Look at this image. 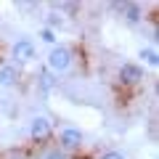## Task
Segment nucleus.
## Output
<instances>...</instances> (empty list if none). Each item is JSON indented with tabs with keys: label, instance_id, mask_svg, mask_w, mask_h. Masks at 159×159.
<instances>
[{
	"label": "nucleus",
	"instance_id": "f257e3e1",
	"mask_svg": "<svg viewBox=\"0 0 159 159\" xmlns=\"http://www.w3.org/2000/svg\"><path fill=\"white\" fill-rule=\"evenodd\" d=\"M69 64H72V51L66 45H53L48 56V72H66Z\"/></svg>",
	"mask_w": 159,
	"mask_h": 159
},
{
	"label": "nucleus",
	"instance_id": "f8f14e48",
	"mask_svg": "<svg viewBox=\"0 0 159 159\" xmlns=\"http://www.w3.org/2000/svg\"><path fill=\"white\" fill-rule=\"evenodd\" d=\"M101 159H125V157H122L119 151H109V154H103Z\"/></svg>",
	"mask_w": 159,
	"mask_h": 159
},
{
	"label": "nucleus",
	"instance_id": "0eeeda50",
	"mask_svg": "<svg viewBox=\"0 0 159 159\" xmlns=\"http://www.w3.org/2000/svg\"><path fill=\"white\" fill-rule=\"evenodd\" d=\"M119 11H122V16H125L130 24L141 21V6H138V3H122V6H119Z\"/></svg>",
	"mask_w": 159,
	"mask_h": 159
},
{
	"label": "nucleus",
	"instance_id": "39448f33",
	"mask_svg": "<svg viewBox=\"0 0 159 159\" xmlns=\"http://www.w3.org/2000/svg\"><path fill=\"white\" fill-rule=\"evenodd\" d=\"M61 146L64 148H80V146H82V133H80L77 127H66V130H61Z\"/></svg>",
	"mask_w": 159,
	"mask_h": 159
},
{
	"label": "nucleus",
	"instance_id": "f03ea898",
	"mask_svg": "<svg viewBox=\"0 0 159 159\" xmlns=\"http://www.w3.org/2000/svg\"><path fill=\"white\" fill-rule=\"evenodd\" d=\"M143 80V69L138 64H122L119 66V82L122 85H138Z\"/></svg>",
	"mask_w": 159,
	"mask_h": 159
},
{
	"label": "nucleus",
	"instance_id": "9d476101",
	"mask_svg": "<svg viewBox=\"0 0 159 159\" xmlns=\"http://www.w3.org/2000/svg\"><path fill=\"white\" fill-rule=\"evenodd\" d=\"M40 37H43V40H45V43H51V45H53V43H56V34H53V29H43V32H40Z\"/></svg>",
	"mask_w": 159,
	"mask_h": 159
},
{
	"label": "nucleus",
	"instance_id": "20e7f679",
	"mask_svg": "<svg viewBox=\"0 0 159 159\" xmlns=\"http://www.w3.org/2000/svg\"><path fill=\"white\" fill-rule=\"evenodd\" d=\"M13 58H16V64H29L34 58V45L29 40H19L13 45Z\"/></svg>",
	"mask_w": 159,
	"mask_h": 159
},
{
	"label": "nucleus",
	"instance_id": "6e6552de",
	"mask_svg": "<svg viewBox=\"0 0 159 159\" xmlns=\"http://www.w3.org/2000/svg\"><path fill=\"white\" fill-rule=\"evenodd\" d=\"M37 88H40L43 93H51L53 88H56V77H53V72L43 69V72H40V77H37Z\"/></svg>",
	"mask_w": 159,
	"mask_h": 159
},
{
	"label": "nucleus",
	"instance_id": "9b49d317",
	"mask_svg": "<svg viewBox=\"0 0 159 159\" xmlns=\"http://www.w3.org/2000/svg\"><path fill=\"white\" fill-rule=\"evenodd\" d=\"M45 159H66V154L58 151V148H53V151H48V157H45Z\"/></svg>",
	"mask_w": 159,
	"mask_h": 159
},
{
	"label": "nucleus",
	"instance_id": "423d86ee",
	"mask_svg": "<svg viewBox=\"0 0 159 159\" xmlns=\"http://www.w3.org/2000/svg\"><path fill=\"white\" fill-rule=\"evenodd\" d=\"M16 82H19V69L13 66V64H6V66H0V85L11 88V85H16Z\"/></svg>",
	"mask_w": 159,
	"mask_h": 159
},
{
	"label": "nucleus",
	"instance_id": "7ed1b4c3",
	"mask_svg": "<svg viewBox=\"0 0 159 159\" xmlns=\"http://www.w3.org/2000/svg\"><path fill=\"white\" fill-rule=\"evenodd\" d=\"M29 135H32L34 141H45V138L51 135V119L48 117H34L32 125H29Z\"/></svg>",
	"mask_w": 159,
	"mask_h": 159
},
{
	"label": "nucleus",
	"instance_id": "ddd939ff",
	"mask_svg": "<svg viewBox=\"0 0 159 159\" xmlns=\"http://www.w3.org/2000/svg\"><path fill=\"white\" fill-rule=\"evenodd\" d=\"M48 24H51V27H61V19H58V16H56V13H53V16H51V19H48ZM51 27H48V29H51Z\"/></svg>",
	"mask_w": 159,
	"mask_h": 159
},
{
	"label": "nucleus",
	"instance_id": "1a4fd4ad",
	"mask_svg": "<svg viewBox=\"0 0 159 159\" xmlns=\"http://www.w3.org/2000/svg\"><path fill=\"white\" fill-rule=\"evenodd\" d=\"M141 58L148 64V66H157V64H159V56H157L154 48H141Z\"/></svg>",
	"mask_w": 159,
	"mask_h": 159
},
{
	"label": "nucleus",
	"instance_id": "4468645a",
	"mask_svg": "<svg viewBox=\"0 0 159 159\" xmlns=\"http://www.w3.org/2000/svg\"><path fill=\"white\" fill-rule=\"evenodd\" d=\"M13 159H21V157H13Z\"/></svg>",
	"mask_w": 159,
	"mask_h": 159
}]
</instances>
